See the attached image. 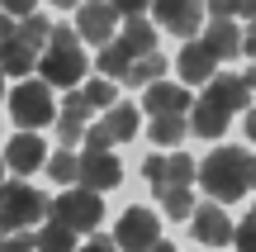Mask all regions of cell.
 Wrapping results in <instances>:
<instances>
[{"label":"cell","instance_id":"obj_18","mask_svg":"<svg viewBox=\"0 0 256 252\" xmlns=\"http://www.w3.org/2000/svg\"><path fill=\"white\" fill-rule=\"evenodd\" d=\"M204 43H209V53L218 57V62L242 53V34H238V24H232V19H214V24L204 29Z\"/></svg>","mask_w":256,"mask_h":252},{"label":"cell","instance_id":"obj_37","mask_svg":"<svg viewBox=\"0 0 256 252\" xmlns=\"http://www.w3.org/2000/svg\"><path fill=\"white\" fill-rule=\"evenodd\" d=\"M10 34H14V24H10V15H5V10H0V43H5Z\"/></svg>","mask_w":256,"mask_h":252},{"label":"cell","instance_id":"obj_44","mask_svg":"<svg viewBox=\"0 0 256 252\" xmlns=\"http://www.w3.org/2000/svg\"><path fill=\"white\" fill-rule=\"evenodd\" d=\"M0 95H5V72H0Z\"/></svg>","mask_w":256,"mask_h":252},{"label":"cell","instance_id":"obj_20","mask_svg":"<svg viewBox=\"0 0 256 252\" xmlns=\"http://www.w3.org/2000/svg\"><path fill=\"white\" fill-rule=\"evenodd\" d=\"M156 76H166V57L152 48V53H138L133 57V67L124 72V81L128 86H147V81H156Z\"/></svg>","mask_w":256,"mask_h":252},{"label":"cell","instance_id":"obj_21","mask_svg":"<svg viewBox=\"0 0 256 252\" xmlns=\"http://www.w3.org/2000/svg\"><path fill=\"white\" fill-rule=\"evenodd\" d=\"M104 133H110L114 143H128L138 133V110H133V105H110V114H104Z\"/></svg>","mask_w":256,"mask_h":252},{"label":"cell","instance_id":"obj_22","mask_svg":"<svg viewBox=\"0 0 256 252\" xmlns=\"http://www.w3.org/2000/svg\"><path fill=\"white\" fill-rule=\"evenodd\" d=\"M185 133H190L185 114H156V124H152V143H156V148H176Z\"/></svg>","mask_w":256,"mask_h":252},{"label":"cell","instance_id":"obj_42","mask_svg":"<svg viewBox=\"0 0 256 252\" xmlns=\"http://www.w3.org/2000/svg\"><path fill=\"white\" fill-rule=\"evenodd\" d=\"M247 86H256V62H252V72H247Z\"/></svg>","mask_w":256,"mask_h":252},{"label":"cell","instance_id":"obj_10","mask_svg":"<svg viewBox=\"0 0 256 252\" xmlns=\"http://www.w3.org/2000/svg\"><path fill=\"white\" fill-rule=\"evenodd\" d=\"M81 181L90 190H114L124 181V167L114 162L110 148H86V162H81Z\"/></svg>","mask_w":256,"mask_h":252},{"label":"cell","instance_id":"obj_34","mask_svg":"<svg viewBox=\"0 0 256 252\" xmlns=\"http://www.w3.org/2000/svg\"><path fill=\"white\" fill-rule=\"evenodd\" d=\"M0 5H5V15H14V19H24L28 10L38 5V0H0Z\"/></svg>","mask_w":256,"mask_h":252},{"label":"cell","instance_id":"obj_40","mask_svg":"<svg viewBox=\"0 0 256 252\" xmlns=\"http://www.w3.org/2000/svg\"><path fill=\"white\" fill-rule=\"evenodd\" d=\"M48 5H57V10H72V5H81V0H48Z\"/></svg>","mask_w":256,"mask_h":252},{"label":"cell","instance_id":"obj_3","mask_svg":"<svg viewBox=\"0 0 256 252\" xmlns=\"http://www.w3.org/2000/svg\"><path fill=\"white\" fill-rule=\"evenodd\" d=\"M38 219H48V195L43 190L24 186V181L0 186V233H19V228L38 224Z\"/></svg>","mask_w":256,"mask_h":252},{"label":"cell","instance_id":"obj_35","mask_svg":"<svg viewBox=\"0 0 256 252\" xmlns=\"http://www.w3.org/2000/svg\"><path fill=\"white\" fill-rule=\"evenodd\" d=\"M114 10H124V15H138V10H147V0H114Z\"/></svg>","mask_w":256,"mask_h":252},{"label":"cell","instance_id":"obj_7","mask_svg":"<svg viewBox=\"0 0 256 252\" xmlns=\"http://www.w3.org/2000/svg\"><path fill=\"white\" fill-rule=\"evenodd\" d=\"M156 10V24L176 38H194L200 34V0H147Z\"/></svg>","mask_w":256,"mask_h":252},{"label":"cell","instance_id":"obj_30","mask_svg":"<svg viewBox=\"0 0 256 252\" xmlns=\"http://www.w3.org/2000/svg\"><path fill=\"white\" fill-rule=\"evenodd\" d=\"M232 243H238V247H247V252H256V214L247 219V224H238V228H232Z\"/></svg>","mask_w":256,"mask_h":252},{"label":"cell","instance_id":"obj_41","mask_svg":"<svg viewBox=\"0 0 256 252\" xmlns=\"http://www.w3.org/2000/svg\"><path fill=\"white\" fill-rule=\"evenodd\" d=\"M247 133H252V138H256V110L247 114Z\"/></svg>","mask_w":256,"mask_h":252},{"label":"cell","instance_id":"obj_39","mask_svg":"<svg viewBox=\"0 0 256 252\" xmlns=\"http://www.w3.org/2000/svg\"><path fill=\"white\" fill-rule=\"evenodd\" d=\"M238 15H247V19H256V0H242V10Z\"/></svg>","mask_w":256,"mask_h":252},{"label":"cell","instance_id":"obj_6","mask_svg":"<svg viewBox=\"0 0 256 252\" xmlns=\"http://www.w3.org/2000/svg\"><path fill=\"white\" fill-rule=\"evenodd\" d=\"M114 243H119V247H133V252L162 247V224H156V214H152V209H124L119 228H114Z\"/></svg>","mask_w":256,"mask_h":252},{"label":"cell","instance_id":"obj_43","mask_svg":"<svg viewBox=\"0 0 256 252\" xmlns=\"http://www.w3.org/2000/svg\"><path fill=\"white\" fill-rule=\"evenodd\" d=\"M5 171H10V167H5V157H0V186H5Z\"/></svg>","mask_w":256,"mask_h":252},{"label":"cell","instance_id":"obj_1","mask_svg":"<svg viewBox=\"0 0 256 252\" xmlns=\"http://www.w3.org/2000/svg\"><path fill=\"white\" fill-rule=\"evenodd\" d=\"M200 186L209 190L214 200H238V195H247L252 190V181H247V152L242 148H218V152H209V157L200 162Z\"/></svg>","mask_w":256,"mask_h":252},{"label":"cell","instance_id":"obj_29","mask_svg":"<svg viewBox=\"0 0 256 252\" xmlns=\"http://www.w3.org/2000/svg\"><path fill=\"white\" fill-rule=\"evenodd\" d=\"M19 34H28V38H38V43H48V19L38 15V10H28L24 24H19Z\"/></svg>","mask_w":256,"mask_h":252},{"label":"cell","instance_id":"obj_12","mask_svg":"<svg viewBox=\"0 0 256 252\" xmlns=\"http://www.w3.org/2000/svg\"><path fill=\"white\" fill-rule=\"evenodd\" d=\"M38 67V38H28V34H10L5 43H0V72H10V76H28Z\"/></svg>","mask_w":256,"mask_h":252},{"label":"cell","instance_id":"obj_13","mask_svg":"<svg viewBox=\"0 0 256 252\" xmlns=\"http://www.w3.org/2000/svg\"><path fill=\"white\" fill-rule=\"evenodd\" d=\"M204 86H209V91H204V100L223 105L228 114L247 110V100H252V86H247V76H218V72H214V76H209Z\"/></svg>","mask_w":256,"mask_h":252},{"label":"cell","instance_id":"obj_9","mask_svg":"<svg viewBox=\"0 0 256 252\" xmlns=\"http://www.w3.org/2000/svg\"><path fill=\"white\" fill-rule=\"evenodd\" d=\"M142 171H147V181H152L156 190H162V186H190L194 171H200V162L176 152V157H147V162H142Z\"/></svg>","mask_w":256,"mask_h":252},{"label":"cell","instance_id":"obj_27","mask_svg":"<svg viewBox=\"0 0 256 252\" xmlns=\"http://www.w3.org/2000/svg\"><path fill=\"white\" fill-rule=\"evenodd\" d=\"M86 100H90V110H110V105H114V81H110V76H100V81H86Z\"/></svg>","mask_w":256,"mask_h":252},{"label":"cell","instance_id":"obj_19","mask_svg":"<svg viewBox=\"0 0 256 252\" xmlns=\"http://www.w3.org/2000/svg\"><path fill=\"white\" fill-rule=\"evenodd\" d=\"M124 43L133 48V57H138V53H152V48H156V29L142 19V10H138V15H124Z\"/></svg>","mask_w":256,"mask_h":252},{"label":"cell","instance_id":"obj_14","mask_svg":"<svg viewBox=\"0 0 256 252\" xmlns=\"http://www.w3.org/2000/svg\"><path fill=\"white\" fill-rule=\"evenodd\" d=\"M142 105L152 114H185L190 110V91L185 86H166V76H156V81L142 86Z\"/></svg>","mask_w":256,"mask_h":252},{"label":"cell","instance_id":"obj_24","mask_svg":"<svg viewBox=\"0 0 256 252\" xmlns=\"http://www.w3.org/2000/svg\"><path fill=\"white\" fill-rule=\"evenodd\" d=\"M128 67H133V48H128L124 38H119V43H104V48H100V72H104V76H124Z\"/></svg>","mask_w":256,"mask_h":252},{"label":"cell","instance_id":"obj_28","mask_svg":"<svg viewBox=\"0 0 256 252\" xmlns=\"http://www.w3.org/2000/svg\"><path fill=\"white\" fill-rule=\"evenodd\" d=\"M57 138H62V148H76V143L86 138V124L76 119V114H62V124H57Z\"/></svg>","mask_w":256,"mask_h":252},{"label":"cell","instance_id":"obj_2","mask_svg":"<svg viewBox=\"0 0 256 252\" xmlns=\"http://www.w3.org/2000/svg\"><path fill=\"white\" fill-rule=\"evenodd\" d=\"M48 57L38 67H43V81L48 86H76L86 76V53H81V34L76 29H48Z\"/></svg>","mask_w":256,"mask_h":252},{"label":"cell","instance_id":"obj_8","mask_svg":"<svg viewBox=\"0 0 256 252\" xmlns=\"http://www.w3.org/2000/svg\"><path fill=\"white\" fill-rule=\"evenodd\" d=\"M114 29H119V10H114L110 0H90V5L76 15V34H81L86 43H110Z\"/></svg>","mask_w":256,"mask_h":252},{"label":"cell","instance_id":"obj_23","mask_svg":"<svg viewBox=\"0 0 256 252\" xmlns=\"http://www.w3.org/2000/svg\"><path fill=\"white\" fill-rule=\"evenodd\" d=\"M34 247H52V252H66V247H76V228H66L62 219H52V214H48V228L34 238Z\"/></svg>","mask_w":256,"mask_h":252},{"label":"cell","instance_id":"obj_17","mask_svg":"<svg viewBox=\"0 0 256 252\" xmlns=\"http://www.w3.org/2000/svg\"><path fill=\"white\" fill-rule=\"evenodd\" d=\"M228 119L232 114L223 110V105H214V100L190 105V133H200V138H218V133L228 129Z\"/></svg>","mask_w":256,"mask_h":252},{"label":"cell","instance_id":"obj_36","mask_svg":"<svg viewBox=\"0 0 256 252\" xmlns=\"http://www.w3.org/2000/svg\"><path fill=\"white\" fill-rule=\"evenodd\" d=\"M242 53H252V57H256V19H252L247 34H242Z\"/></svg>","mask_w":256,"mask_h":252},{"label":"cell","instance_id":"obj_38","mask_svg":"<svg viewBox=\"0 0 256 252\" xmlns=\"http://www.w3.org/2000/svg\"><path fill=\"white\" fill-rule=\"evenodd\" d=\"M247 181H252V190H256V157L247 152Z\"/></svg>","mask_w":256,"mask_h":252},{"label":"cell","instance_id":"obj_15","mask_svg":"<svg viewBox=\"0 0 256 252\" xmlns=\"http://www.w3.org/2000/svg\"><path fill=\"white\" fill-rule=\"evenodd\" d=\"M190 224H194V238H200V243H209V247L232 243V219L223 214L218 205H200V209L190 214Z\"/></svg>","mask_w":256,"mask_h":252},{"label":"cell","instance_id":"obj_31","mask_svg":"<svg viewBox=\"0 0 256 252\" xmlns=\"http://www.w3.org/2000/svg\"><path fill=\"white\" fill-rule=\"evenodd\" d=\"M62 114H76V119H86V114H90V100H86L81 91H72V95H66V105H62Z\"/></svg>","mask_w":256,"mask_h":252},{"label":"cell","instance_id":"obj_16","mask_svg":"<svg viewBox=\"0 0 256 252\" xmlns=\"http://www.w3.org/2000/svg\"><path fill=\"white\" fill-rule=\"evenodd\" d=\"M214 67H218V57L209 53V43H204V38H200V43H190V48L180 53V76H185V86H204V81L214 76Z\"/></svg>","mask_w":256,"mask_h":252},{"label":"cell","instance_id":"obj_5","mask_svg":"<svg viewBox=\"0 0 256 252\" xmlns=\"http://www.w3.org/2000/svg\"><path fill=\"white\" fill-rule=\"evenodd\" d=\"M52 219H62V224L76 228V233H90V228L104 219V200H100V190L81 186V190H66V195H57V200H52Z\"/></svg>","mask_w":256,"mask_h":252},{"label":"cell","instance_id":"obj_32","mask_svg":"<svg viewBox=\"0 0 256 252\" xmlns=\"http://www.w3.org/2000/svg\"><path fill=\"white\" fill-rule=\"evenodd\" d=\"M238 10H242V0H209V15L214 19H232Z\"/></svg>","mask_w":256,"mask_h":252},{"label":"cell","instance_id":"obj_26","mask_svg":"<svg viewBox=\"0 0 256 252\" xmlns=\"http://www.w3.org/2000/svg\"><path fill=\"white\" fill-rule=\"evenodd\" d=\"M162 200H166V214H171V219H190L194 214L190 186H162Z\"/></svg>","mask_w":256,"mask_h":252},{"label":"cell","instance_id":"obj_33","mask_svg":"<svg viewBox=\"0 0 256 252\" xmlns=\"http://www.w3.org/2000/svg\"><path fill=\"white\" fill-rule=\"evenodd\" d=\"M86 148H114V138L104 133V124H95V129H86Z\"/></svg>","mask_w":256,"mask_h":252},{"label":"cell","instance_id":"obj_25","mask_svg":"<svg viewBox=\"0 0 256 252\" xmlns=\"http://www.w3.org/2000/svg\"><path fill=\"white\" fill-rule=\"evenodd\" d=\"M43 167H48V176H52L57 186H72V181H81V157H72L66 148H62V152H52Z\"/></svg>","mask_w":256,"mask_h":252},{"label":"cell","instance_id":"obj_4","mask_svg":"<svg viewBox=\"0 0 256 252\" xmlns=\"http://www.w3.org/2000/svg\"><path fill=\"white\" fill-rule=\"evenodd\" d=\"M57 105H52V86L48 81H24L10 91V119L24 124V129H38V124H52Z\"/></svg>","mask_w":256,"mask_h":252},{"label":"cell","instance_id":"obj_11","mask_svg":"<svg viewBox=\"0 0 256 252\" xmlns=\"http://www.w3.org/2000/svg\"><path fill=\"white\" fill-rule=\"evenodd\" d=\"M43 162H48V143L38 138V133H14V138H10V152H5V167H10V171L34 176Z\"/></svg>","mask_w":256,"mask_h":252}]
</instances>
